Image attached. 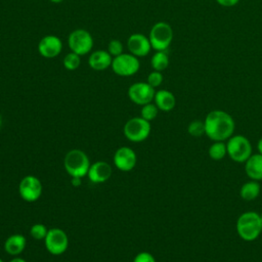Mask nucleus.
Returning a JSON list of instances; mask_svg holds the SVG:
<instances>
[{
  "label": "nucleus",
  "instance_id": "obj_17",
  "mask_svg": "<svg viewBox=\"0 0 262 262\" xmlns=\"http://www.w3.org/2000/svg\"><path fill=\"white\" fill-rule=\"evenodd\" d=\"M112 61L113 56L107 52V50H95L88 58L89 67L95 71L106 70L111 67Z\"/></svg>",
  "mask_w": 262,
  "mask_h": 262
},
{
  "label": "nucleus",
  "instance_id": "obj_27",
  "mask_svg": "<svg viewBox=\"0 0 262 262\" xmlns=\"http://www.w3.org/2000/svg\"><path fill=\"white\" fill-rule=\"evenodd\" d=\"M107 52L113 56H118L123 53V44L120 40L113 39L107 44Z\"/></svg>",
  "mask_w": 262,
  "mask_h": 262
},
{
  "label": "nucleus",
  "instance_id": "obj_26",
  "mask_svg": "<svg viewBox=\"0 0 262 262\" xmlns=\"http://www.w3.org/2000/svg\"><path fill=\"white\" fill-rule=\"evenodd\" d=\"M47 232H48V229L42 223L33 224L32 227L30 228V234L35 239H44Z\"/></svg>",
  "mask_w": 262,
  "mask_h": 262
},
{
  "label": "nucleus",
  "instance_id": "obj_18",
  "mask_svg": "<svg viewBox=\"0 0 262 262\" xmlns=\"http://www.w3.org/2000/svg\"><path fill=\"white\" fill-rule=\"evenodd\" d=\"M155 104L158 106L160 111L163 112H170L175 107L176 98L174 94L166 89H161L156 91L154 97Z\"/></svg>",
  "mask_w": 262,
  "mask_h": 262
},
{
  "label": "nucleus",
  "instance_id": "obj_29",
  "mask_svg": "<svg viewBox=\"0 0 262 262\" xmlns=\"http://www.w3.org/2000/svg\"><path fill=\"white\" fill-rule=\"evenodd\" d=\"M133 262H156V259L148 252H140L135 256Z\"/></svg>",
  "mask_w": 262,
  "mask_h": 262
},
{
  "label": "nucleus",
  "instance_id": "obj_5",
  "mask_svg": "<svg viewBox=\"0 0 262 262\" xmlns=\"http://www.w3.org/2000/svg\"><path fill=\"white\" fill-rule=\"evenodd\" d=\"M148 39L152 49L156 51H164L172 43L173 29L166 21H158L151 27Z\"/></svg>",
  "mask_w": 262,
  "mask_h": 262
},
{
  "label": "nucleus",
  "instance_id": "obj_10",
  "mask_svg": "<svg viewBox=\"0 0 262 262\" xmlns=\"http://www.w3.org/2000/svg\"><path fill=\"white\" fill-rule=\"evenodd\" d=\"M18 192L24 201L29 203L35 202L41 196L42 183L34 175L25 176L19 182Z\"/></svg>",
  "mask_w": 262,
  "mask_h": 262
},
{
  "label": "nucleus",
  "instance_id": "obj_6",
  "mask_svg": "<svg viewBox=\"0 0 262 262\" xmlns=\"http://www.w3.org/2000/svg\"><path fill=\"white\" fill-rule=\"evenodd\" d=\"M150 123L141 117H135L126 122L124 125V135L133 142L145 140L150 133Z\"/></svg>",
  "mask_w": 262,
  "mask_h": 262
},
{
  "label": "nucleus",
  "instance_id": "obj_22",
  "mask_svg": "<svg viewBox=\"0 0 262 262\" xmlns=\"http://www.w3.org/2000/svg\"><path fill=\"white\" fill-rule=\"evenodd\" d=\"M209 157L214 161H220L227 155L226 142L224 141H213L208 149Z\"/></svg>",
  "mask_w": 262,
  "mask_h": 262
},
{
  "label": "nucleus",
  "instance_id": "obj_20",
  "mask_svg": "<svg viewBox=\"0 0 262 262\" xmlns=\"http://www.w3.org/2000/svg\"><path fill=\"white\" fill-rule=\"evenodd\" d=\"M260 191H261V186L259 184V181L250 179V181L245 182L242 185L239 189V195L244 201L250 202L257 199L258 195L260 194Z\"/></svg>",
  "mask_w": 262,
  "mask_h": 262
},
{
  "label": "nucleus",
  "instance_id": "obj_4",
  "mask_svg": "<svg viewBox=\"0 0 262 262\" xmlns=\"http://www.w3.org/2000/svg\"><path fill=\"white\" fill-rule=\"evenodd\" d=\"M227 156L236 163H245L252 155L251 141L242 134H235L226 140Z\"/></svg>",
  "mask_w": 262,
  "mask_h": 262
},
{
  "label": "nucleus",
  "instance_id": "obj_33",
  "mask_svg": "<svg viewBox=\"0 0 262 262\" xmlns=\"http://www.w3.org/2000/svg\"><path fill=\"white\" fill-rule=\"evenodd\" d=\"M9 262H27L25 259H23V258H18V257H16V258H13V259H11Z\"/></svg>",
  "mask_w": 262,
  "mask_h": 262
},
{
  "label": "nucleus",
  "instance_id": "obj_11",
  "mask_svg": "<svg viewBox=\"0 0 262 262\" xmlns=\"http://www.w3.org/2000/svg\"><path fill=\"white\" fill-rule=\"evenodd\" d=\"M156 90L147 82H136L128 89L130 100L138 105H144L154 100Z\"/></svg>",
  "mask_w": 262,
  "mask_h": 262
},
{
  "label": "nucleus",
  "instance_id": "obj_15",
  "mask_svg": "<svg viewBox=\"0 0 262 262\" xmlns=\"http://www.w3.org/2000/svg\"><path fill=\"white\" fill-rule=\"evenodd\" d=\"M112 172V167L108 163L103 161H97L90 165L87 175L91 182L101 183L111 178Z\"/></svg>",
  "mask_w": 262,
  "mask_h": 262
},
{
  "label": "nucleus",
  "instance_id": "obj_14",
  "mask_svg": "<svg viewBox=\"0 0 262 262\" xmlns=\"http://www.w3.org/2000/svg\"><path fill=\"white\" fill-rule=\"evenodd\" d=\"M127 47L129 52L137 57L147 55L151 49L148 37L140 33H134L129 36L127 40Z\"/></svg>",
  "mask_w": 262,
  "mask_h": 262
},
{
  "label": "nucleus",
  "instance_id": "obj_3",
  "mask_svg": "<svg viewBox=\"0 0 262 262\" xmlns=\"http://www.w3.org/2000/svg\"><path fill=\"white\" fill-rule=\"evenodd\" d=\"M63 166L71 177H84L87 175L90 162L87 155L81 149H72L67 152Z\"/></svg>",
  "mask_w": 262,
  "mask_h": 262
},
{
  "label": "nucleus",
  "instance_id": "obj_19",
  "mask_svg": "<svg viewBox=\"0 0 262 262\" xmlns=\"http://www.w3.org/2000/svg\"><path fill=\"white\" fill-rule=\"evenodd\" d=\"M26 237L23 234H12L4 243V249L7 254L11 256H17L19 255L26 248Z\"/></svg>",
  "mask_w": 262,
  "mask_h": 262
},
{
  "label": "nucleus",
  "instance_id": "obj_28",
  "mask_svg": "<svg viewBox=\"0 0 262 262\" xmlns=\"http://www.w3.org/2000/svg\"><path fill=\"white\" fill-rule=\"evenodd\" d=\"M163 80H164V77H163L162 72L152 71L151 73L148 74L147 79H146V82H147L151 87L157 88V87H159V86L163 83Z\"/></svg>",
  "mask_w": 262,
  "mask_h": 262
},
{
  "label": "nucleus",
  "instance_id": "obj_25",
  "mask_svg": "<svg viewBox=\"0 0 262 262\" xmlns=\"http://www.w3.org/2000/svg\"><path fill=\"white\" fill-rule=\"evenodd\" d=\"M188 133L193 137H201L205 134V124L204 121L194 120L189 123L187 127Z\"/></svg>",
  "mask_w": 262,
  "mask_h": 262
},
{
  "label": "nucleus",
  "instance_id": "obj_13",
  "mask_svg": "<svg viewBox=\"0 0 262 262\" xmlns=\"http://www.w3.org/2000/svg\"><path fill=\"white\" fill-rule=\"evenodd\" d=\"M136 161L137 158L135 151L128 146H122L118 148L114 155L115 166L123 172L131 171L135 167Z\"/></svg>",
  "mask_w": 262,
  "mask_h": 262
},
{
  "label": "nucleus",
  "instance_id": "obj_36",
  "mask_svg": "<svg viewBox=\"0 0 262 262\" xmlns=\"http://www.w3.org/2000/svg\"><path fill=\"white\" fill-rule=\"evenodd\" d=\"M260 218H261V222H262V214H260Z\"/></svg>",
  "mask_w": 262,
  "mask_h": 262
},
{
  "label": "nucleus",
  "instance_id": "obj_32",
  "mask_svg": "<svg viewBox=\"0 0 262 262\" xmlns=\"http://www.w3.org/2000/svg\"><path fill=\"white\" fill-rule=\"evenodd\" d=\"M257 149H258V152L262 155V137L258 140V143H257Z\"/></svg>",
  "mask_w": 262,
  "mask_h": 262
},
{
  "label": "nucleus",
  "instance_id": "obj_7",
  "mask_svg": "<svg viewBox=\"0 0 262 262\" xmlns=\"http://www.w3.org/2000/svg\"><path fill=\"white\" fill-rule=\"evenodd\" d=\"M111 68L118 76L130 77L138 72L140 62L137 56L131 53H122L113 57Z\"/></svg>",
  "mask_w": 262,
  "mask_h": 262
},
{
  "label": "nucleus",
  "instance_id": "obj_16",
  "mask_svg": "<svg viewBox=\"0 0 262 262\" xmlns=\"http://www.w3.org/2000/svg\"><path fill=\"white\" fill-rule=\"evenodd\" d=\"M245 172L251 180H262V155L252 154L245 162Z\"/></svg>",
  "mask_w": 262,
  "mask_h": 262
},
{
  "label": "nucleus",
  "instance_id": "obj_35",
  "mask_svg": "<svg viewBox=\"0 0 262 262\" xmlns=\"http://www.w3.org/2000/svg\"><path fill=\"white\" fill-rule=\"evenodd\" d=\"M1 125H2V116L0 114V128H1Z\"/></svg>",
  "mask_w": 262,
  "mask_h": 262
},
{
  "label": "nucleus",
  "instance_id": "obj_30",
  "mask_svg": "<svg viewBox=\"0 0 262 262\" xmlns=\"http://www.w3.org/2000/svg\"><path fill=\"white\" fill-rule=\"evenodd\" d=\"M216 2L223 7H232L236 5L239 2V0H216Z\"/></svg>",
  "mask_w": 262,
  "mask_h": 262
},
{
  "label": "nucleus",
  "instance_id": "obj_1",
  "mask_svg": "<svg viewBox=\"0 0 262 262\" xmlns=\"http://www.w3.org/2000/svg\"><path fill=\"white\" fill-rule=\"evenodd\" d=\"M205 134L212 141H225L233 135L235 123L233 118L221 110H214L207 114L205 120Z\"/></svg>",
  "mask_w": 262,
  "mask_h": 262
},
{
  "label": "nucleus",
  "instance_id": "obj_31",
  "mask_svg": "<svg viewBox=\"0 0 262 262\" xmlns=\"http://www.w3.org/2000/svg\"><path fill=\"white\" fill-rule=\"evenodd\" d=\"M72 184L74 186H79L81 184V177H72Z\"/></svg>",
  "mask_w": 262,
  "mask_h": 262
},
{
  "label": "nucleus",
  "instance_id": "obj_21",
  "mask_svg": "<svg viewBox=\"0 0 262 262\" xmlns=\"http://www.w3.org/2000/svg\"><path fill=\"white\" fill-rule=\"evenodd\" d=\"M150 66L154 69V71L162 72V71L166 70L169 66V56H168L166 50L156 51L154 53V55L151 56Z\"/></svg>",
  "mask_w": 262,
  "mask_h": 262
},
{
  "label": "nucleus",
  "instance_id": "obj_34",
  "mask_svg": "<svg viewBox=\"0 0 262 262\" xmlns=\"http://www.w3.org/2000/svg\"><path fill=\"white\" fill-rule=\"evenodd\" d=\"M50 2H52V3H61V2H63L64 0H49Z\"/></svg>",
  "mask_w": 262,
  "mask_h": 262
},
{
  "label": "nucleus",
  "instance_id": "obj_8",
  "mask_svg": "<svg viewBox=\"0 0 262 262\" xmlns=\"http://www.w3.org/2000/svg\"><path fill=\"white\" fill-rule=\"evenodd\" d=\"M68 45L71 51L82 56L89 53L92 50L93 37L86 30L77 29L70 33L68 38Z\"/></svg>",
  "mask_w": 262,
  "mask_h": 262
},
{
  "label": "nucleus",
  "instance_id": "obj_23",
  "mask_svg": "<svg viewBox=\"0 0 262 262\" xmlns=\"http://www.w3.org/2000/svg\"><path fill=\"white\" fill-rule=\"evenodd\" d=\"M81 63V57L79 54L71 51L70 53L66 54V56L62 59V64L66 70L68 71H75L80 67Z\"/></svg>",
  "mask_w": 262,
  "mask_h": 262
},
{
  "label": "nucleus",
  "instance_id": "obj_24",
  "mask_svg": "<svg viewBox=\"0 0 262 262\" xmlns=\"http://www.w3.org/2000/svg\"><path fill=\"white\" fill-rule=\"evenodd\" d=\"M159 111L160 110L158 108V106L155 103L149 102V103L142 105L141 111H140V117L143 118L144 120L150 122L157 118Z\"/></svg>",
  "mask_w": 262,
  "mask_h": 262
},
{
  "label": "nucleus",
  "instance_id": "obj_37",
  "mask_svg": "<svg viewBox=\"0 0 262 262\" xmlns=\"http://www.w3.org/2000/svg\"><path fill=\"white\" fill-rule=\"evenodd\" d=\"M0 262H4V261H3V260L0 258Z\"/></svg>",
  "mask_w": 262,
  "mask_h": 262
},
{
  "label": "nucleus",
  "instance_id": "obj_2",
  "mask_svg": "<svg viewBox=\"0 0 262 262\" xmlns=\"http://www.w3.org/2000/svg\"><path fill=\"white\" fill-rule=\"evenodd\" d=\"M236 231L239 237L246 242L256 239L262 233V222L260 214L248 211L241 214L236 220Z\"/></svg>",
  "mask_w": 262,
  "mask_h": 262
},
{
  "label": "nucleus",
  "instance_id": "obj_12",
  "mask_svg": "<svg viewBox=\"0 0 262 262\" xmlns=\"http://www.w3.org/2000/svg\"><path fill=\"white\" fill-rule=\"evenodd\" d=\"M62 49L61 40L54 35L44 36L38 43V52L45 58L56 57Z\"/></svg>",
  "mask_w": 262,
  "mask_h": 262
},
{
  "label": "nucleus",
  "instance_id": "obj_9",
  "mask_svg": "<svg viewBox=\"0 0 262 262\" xmlns=\"http://www.w3.org/2000/svg\"><path fill=\"white\" fill-rule=\"evenodd\" d=\"M47 251L52 255L63 254L69 247V237L60 228H51L44 238Z\"/></svg>",
  "mask_w": 262,
  "mask_h": 262
}]
</instances>
